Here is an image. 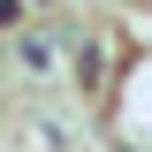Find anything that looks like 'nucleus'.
Listing matches in <instances>:
<instances>
[{
    "label": "nucleus",
    "instance_id": "nucleus-2",
    "mask_svg": "<svg viewBox=\"0 0 152 152\" xmlns=\"http://www.w3.org/2000/svg\"><path fill=\"white\" fill-rule=\"evenodd\" d=\"M15 61H23V76H46L53 69V46L46 38H15Z\"/></svg>",
    "mask_w": 152,
    "mask_h": 152
},
{
    "label": "nucleus",
    "instance_id": "nucleus-1",
    "mask_svg": "<svg viewBox=\"0 0 152 152\" xmlns=\"http://www.w3.org/2000/svg\"><path fill=\"white\" fill-rule=\"evenodd\" d=\"M76 84L84 91H107V46H84L76 53Z\"/></svg>",
    "mask_w": 152,
    "mask_h": 152
}]
</instances>
